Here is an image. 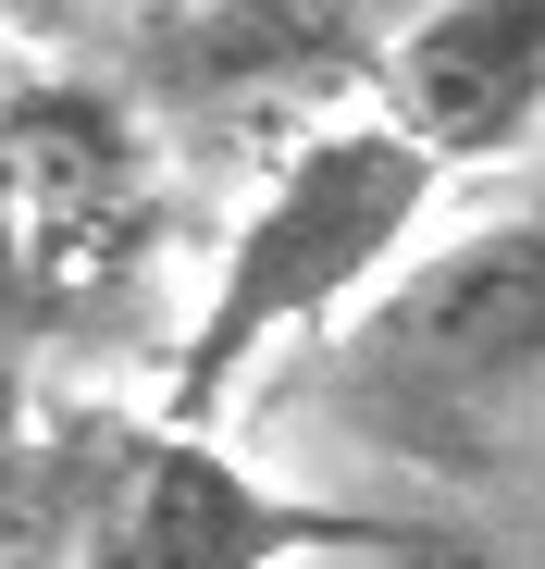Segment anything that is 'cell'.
Here are the masks:
<instances>
[{
	"label": "cell",
	"instance_id": "7a4b0ae2",
	"mask_svg": "<svg viewBox=\"0 0 545 569\" xmlns=\"http://www.w3.org/2000/svg\"><path fill=\"white\" fill-rule=\"evenodd\" d=\"M0 161H13V298H26V335L112 322V298L149 272V236H161L149 149L125 137V112L100 87L26 74L13 124H0Z\"/></svg>",
	"mask_w": 545,
	"mask_h": 569
},
{
	"label": "cell",
	"instance_id": "6da1fadb",
	"mask_svg": "<svg viewBox=\"0 0 545 569\" xmlns=\"http://www.w3.org/2000/svg\"><path fill=\"white\" fill-rule=\"evenodd\" d=\"M434 149L397 137V124H323L286 173H272V199L236 223L224 248V284H211V310L187 322V347H174V397H161V433H211V409L248 385V359L260 347H286L310 322H335L359 284H373L422 199H434Z\"/></svg>",
	"mask_w": 545,
	"mask_h": 569
},
{
	"label": "cell",
	"instance_id": "277c9868",
	"mask_svg": "<svg viewBox=\"0 0 545 569\" xmlns=\"http://www.w3.org/2000/svg\"><path fill=\"white\" fill-rule=\"evenodd\" d=\"M310 545H359V520L272 496L211 433H125L87 483L75 569H286Z\"/></svg>",
	"mask_w": 545,
	"mask_h": 569
},
{
	"label": "cell",
	"instance_id": "5b68a950",
	"mask_svg": "<svg viewBox=\"0 0 545 569\" xmlns=\"http://www.w3.org/2000/svg\"><path fill=\"white\" fill-rule=\"evenodd\" d=\"M385 87H397V137H422L434 161H496L545 124V0H459V13H409L385 38Z\"/></svg>",
	"mask_w": 545,
	"mask_h": 569
},
{
	"label": "cell",
	"instance_id": "3957f363",
	"mask_svg": "<svg viewBox=\"0 0 545 569\" xmlns=\"http://www.w3.org/2000/svg\"><path fill=\"white\" fill-rule=\"evenodd\" d=\"M347 385L409 433H484L545 385V223H496L422 260L347 335Z\"/></svg>",
	"mask_w": 545,
	"mask_h": 569
}]
</instances>
